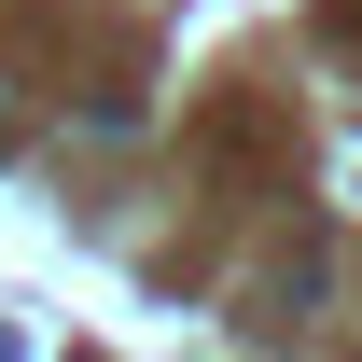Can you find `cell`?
I'll use <instances>...</instances> for the list:
<instances>
[{
  "label": "cell",
  "mask_w": 362,
  "mask_h": 362,
  "mask_svg": "<svg viewBox=\"0 0 362 362\" xmlns=\"http://www.w3.org/2000/svg\"><path fill=\"white\" fill-rule=\"evenodd\" d=\"M0 139H14V98H0Z\"/></svg>",
  "instance_id": "obj_1"
}]
</instances>
